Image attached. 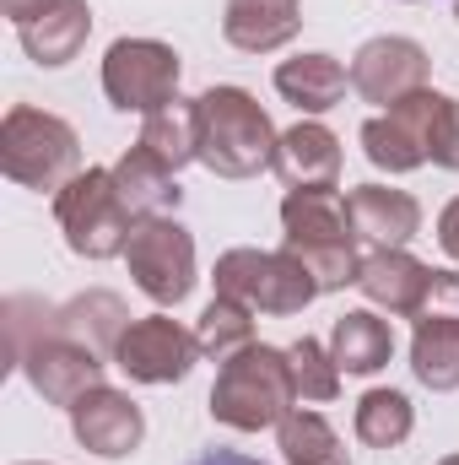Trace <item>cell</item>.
Listing matches in <instances>:
<instances>
[{
  "label": "cell",
  "mask_w": 459,
  "mask_h": 465,
  "mask_svg": "<svg viewBox=\"0 0 459 465\" xmlns=\"http://www.w3.org/2000/svg\"><path fill=\"white\" fill-rule=\"evenodd\" d=\"M298 411V379H292V357L281 347H243L217 368L211 384V417L232 433H259V428H281Z\"/></svg>",
  "instance_id": "6da1fadb"
},
{
  "label": "cell",
  "mask_w": 459,
  "mask_h": 465,
  "mask_svg": "<svg viewBox=\"0 0 459 465\" xmlns=\"http://www.w3.org/2000/svg\"><path fill=\"white\" fill-rule=\"evenodd\" d=\"M281 228H287V254L308 265L319 292H336L356 282L362 254H356V228L346 217V201L336 190H287L281 201Z\"/></svg>",
  "instance_id": "7a4b0ae2"
},
{
  "label": "cell",
  "mask_w": 459,
  "mask_h": 465,
  "mask_svg": "<svg viewBox=\"0 0 459 465\" xmlns=\"http://www.w3.org/2000/svg\"><path fill=\"white\" fill-rule=\"evenodd\" d=\"M200 104V163L217 179H254L276 163V124L243 87H211Z\"/></svg>",
  "instance_id": "3957f363"
},
{
  "label": "cell",
  "mask_w": 459,
  "mask_h": 465,
  "mask_svg": "<svg viewBox=\"0 0 459 465\" xmlns=\"http://www.w3.org/2000/svg\"><path fill=\"white\" fill-rule=\"evenodd\" d=\"M0 168L22 190L60 195L82 173V141H76V130L60 114L33 109V104H16V109H5V119H0Z\"/></svg>",
  "instance_id": "277c9868"
},
{
  "label": "cell",
  "mask_w": 459,
  "mask_h": 465,
  "mask_svg": "<svg viewBox=\"0 0 459 465\" xmlns=\"http://www.w3.org/2000/svg\"><path fill=\"white\" fill-rule=\"evenodd\" d=\"M54 223L65 232L71 254H82V260H114V254H124V243L135 232V212L119 195L114 168H82L54 195Z\"/></svg>",
  "instance_id": "5b68a950"
},
{
  "label": "cell",
  "mask_w": 459,
  "mask_h": 465,
  "mask_svg": "<svg viewBox=\"0 0 459 465\" xmlns=\"http://www.w3.org/2000/svg\"><path fill=\"white\" fill-rule=\"evenodd\" d=\"M217 292L238 298L254 314H303L319 298V282L308 276L303 260H292L287 249H228L217 260Z\"/></svg>",
  "instance_id": "8992f818"
},
{
  "label": "cell",
  "mask_w": 459,
  "mask_h": 465,
  "mask_svg": "<svg viewBox=\"0 0 459 465\" xmlns=\"http://www.w3.org/2000/svg\"><path fill=\"white\" fill-rule=\"evenodd\" d=\"M124 265L157 309H179L195 292V238L173 217H141L124 243Z\"/></svg>",
  "instance_id": "52a82bcc"
},
{
  "label": "cell",
  "mask_w": 459,
  "mask_h": 465,
  "mask_svg": "<svg viewBox=\"0 0 459 465\" xmlns=\"http://www.w3.org/2000/svg\"><path fill=\"white\" fill-rule=\"evenodd\" d=\"M179 49L157 44V38H119L103 54V93L124 114H157L179 98Z\"/></svg>",
  "instance_id": "ba28073f"
},
{
  "label": "cell",
  "mask_w": 459,
  "mask_h": 465,
  "mask_svg": "<svg viewBox=\"0 0 459 465\" xmlns=\"http://www.w3.org/2000/svg\"><path fill=\"white\" fill-rule=\"evenodd\" d=\"M444 109H449V98L433 93V87H422V93L400 98L389 114L367 119V124H362V152H367V163L384 168V173H411V168H422L427 152H433V130H438Z\"/></svg>",
  "instance_id": "9c48e42d"
},
{
  "label": "cell",
  "mask_w": 459,
  "mask_h": 465,
  "mask_svg": "<svg viewBox=\"0 0 459 465\" xmlns=\"http://www.w3.org/2000/svg\"><path fill=\"white\" fill-rule=\"evenodd\" d=\"M16 362L27 373V384L49 401V406H76L82 395H93L103 384V357L82 341H71L60 325H54V309H49V331L38 341H22L16 347Z\"/></svg>",
  "instance_id": "30bf717a"
},
{
  "label": "cell",
  "mask_w": 459,
  "mask_h": 465,
  "mask_svg": "<svg viewBox=\"0 0 459 465\" xmlns=\"http://www.w3.org/2000/svg\"><path fill=\"white\" fill-rule=\"evenodd\" d=\"M200 357V341L195 331H184L179 320L168 314H146V320H130L124 336L114 347V362L135 379V384H173L195 368Z\"/></svg>",
  "instance_id": "8fae6325"
},
{
  "label": "cell",
  "mask_w": 459,
  "mask_h": 465,
  "mask_svg": "<svg viewBox=\"0 0 459 465\" xmlns=\"http://www.w3.org/2000/svg\"><path fill=\"white\" fill-rule=\"evenodd\" d=\"M427 71H433V60H427V49L416 38L384 33V38H367L356 49V60H351V93L362 104L395 109L400 98H411V93L427 87Z\"/></svg>",
  "instance_id": "7c38bea8"
},
{
  "label": "cell",
  "mask_w": 459,
  "mask_h": 465,
  "mask_svg": "<svg viewBox=\"0 0 459 465\" xmlns=\"http://www.w3.org/2000/svg\"><path fill=\"white\" fill-rule=\"evenodd\" d=\"M71 433H76V444L93 450L98 460H124V455L141 450L146 417H141V406H135L124 390L98 384L93 395H82V401L71 406Z\"/></svg>",
  "instance_id": "4fadbf2b"
},
{
  "label": "cell",
  "mask_w": 459,
  "mask_h": 465,
  "mask_svg": "<svg viewBox=\"0 0 459 465\" xmlns=\"http://www.w3.org/2000/svg\"><path fill=\"white\" fill-rule=\"evenodd\" d=\"M356 287H362L367 303H378L400 320H416L422 303H427V287H433V265L411 260L405 249H373V254H362Z\"/></svg>",
  "instance_id": "5bb4252c"
},
{
  "label": "cell",
  "mask_w": 459,
  "mask_h": 465,
  "mask_svg": "<svg viewBox=\"0 0 459 465\" xmlns=\"http://www.w3.org/2000/svg\"><path fill=\"white\" fill-rule=\"evenodd\" d=\"M270 168L287 190H336L341 184V141L319 119H303L276 141Z\"/></svg>",
  "instance_id": "9a60e30c"
},
{
  "label": "cell",
  "mask_w": 459,
  "mask_h": 465,
  "mask_svg": "<svg viewBox=\"0 0 459 465\" xmlns=\"http://www.w3.org/2000/svg\"><path fill=\"white\" fill-rule=\"evenodd\" d=\"M346 217L362 243L373 249H405L416 232H422V206L416 195L405 190H389V184H356L346 195Z\"/></svg>",
  "instance_id": "2e32d148"
},
{
  "label": "cell",
  "mask_w": 459,
  "mask_h": 465,
  "mask_svg": "<svg viewBox=\"0 0 459 465\" xmlns=\"http://www.w3.org/2000/svg\"><path fill=\"white\" fill-rule=\"evenodd\" d=\"M303 27V0H228L222 11V38L243 54H270L292 44Z\"/></svg>",
  "instance_id": "e0dca14e"
},
{
  "label": "cell",
  "mask_w": 459,
  "mask_h": 465,
  "mask_svg": "<svg viewBox=\"0 0 459 465\" xmlns=\"http://www.w3.org/2000/svg\"><path fill=\"white\" fill-rule=\"evenodd\" d=\"M87 33H93L87 0H60V5H49L44 16H33V22L16 27L27 60H38V65H49V71H54V65H71V60L82 54Z\"/></svg>",
  "instance_id": "ac0fdd59"
},
{
  "label": "cell",
  "mask_w": 459,
  "mask_h": 465,
  "mask_svg": "<svg viewBox=\"0 0 459 465\" xmlns=\"http://www.w3.org/2000/svg\"><path fill=\"white\" fill-rule=\"evenodd\" d=\"M351 87V71H346L336 54H298V60H281L276 65V93L287 104H298L303 114H325L336 109Z\"/></svg>",
  "instance_id": "d6986e66"
},
{
  "label": "cell",
  "mask_w": 459,
  "mask_h": 465,
  "mask_svg": "<svg viewBox=\"0 0 459 465\" xmlns=\"http://www.w3.org/2000/svg\"><path fill=\"white\" fill-rule=\"evenodd\" d=\"M114 184H119V195H124V206H130L135 217H168V212H179V179H173V168H168L157 152H146V146H130V152L119 157Z\"/></svg>",
  "instance_id": "ffe728a7"
},
{
  "label": "cell",
  "mask_w": 459,
  "mask_h": 465,
  "mask_svg": "<svg viewBox=\"0 0 459 465\" xmlns=\"http://www.w3.org/2000/svg\"><path fill=\"white\" fill-rule=\"evenodd\" d=\"M330 357H336L341 373H356V379L378 373V368L395 357V331H389V320H378L373 309L341 314L336 331H330Z\"/></svg>",
  "instance_id": "44dd1931"
},
{
  "label": "cell",
  "mask_w": 459,
  "mask_h": 465,
  "mask_svg": "<svg viewBox=\"0 0 459 465\" xmlns=\"http://www.w3.org/2000/svg\"><path fill=\"white\" fill-rule=\"evenodd\" d=\"M54 325H60L71 341L93 347L98 357H114L119 336H124V325H130V314H124V303H119L114 292H87V298L54 309Z\"/></svg>",
  "instance_id": "7402d4cb"
},
{
  "label": "cell",
  "mask_w": 459,
  "mask_h": 465,
  "mask_svg": "<svg viewBox=\"0 0 459 465\" xmlns=\"http://www.w3.org/2000/svg\"><path fill=\"white\" fill-rule=\"evenodd\" d=\"M141 146L157 152L173 173H179L184 163H195V157H200V104L173 98L168 109L146 114V124H141Z\"/></svg>",
  "instance_id": "603a6c76"
},
{
  "label": "cell",
  "mask_w": 459,
  "mask_h": 465,
  "mask_svg": "<svg viewBox=\"0 0 459 465\" xmlns=\"http://www.w3.org/2000/svg\"><path fill=\"white\" fill-rule=\"evenodd\" d=\"M411 373L438 395L459 390V320H416Z\"/></svg>",
  "instance_id": "cb8c5ba5"
},
{
  "label": "cell",
  "mask_w": 459,
  "mask_h": 465,
  "mask_svg": "<svg viewBox=\"0 0 459 465\" xmlns=\"http://www.w3.org/2000/svg\"><path fill=\"white\" fill-rule=\"evenodd\" d=\"M416 428V411L400 390H367L356 401V439L373 450H400Z\"/></svg>",
  "instance_id": "d4e9b609"
},
{
  "label": "cell",
  "mask_w": 459,
  "mask_h": 465,
  "mask_svg": "<svg viewBox=\"0 0 459 465\" xmlns=\"http://www.w3.org/2000/svg\"><path fill=\"white\" fill-rule=\"evenodd\" d=\"M195 341H200V357H217V362L238 357L243 347H254V309H243L238 298H222L217 292L206 303L200 325H195Z\"/></svg>",
  "instance_id": "484cf974"
},
{
  "label": "cell",
  "mask_w": 459,
  "mask_h": 465,
  "mask_svg": "<svg viewBox=\"0 0 459 465\" xmlns=\"http://www.w3.org/2000/svg\"><path fill=\"white\" fill-rule=\"evenodd\" d=\"M281 455H287V465H351L336 428L319 411H303V406L281 422Z\"/></svg>",
  "instance_id": "4316f807"
},
{
  "label": "cell",
  "mask_w": 459,
  "mask_h": 465,
  "mask_svg": "<svg viewBox=\"0 0 459 465\" xmlns=\"http://www.w3.org/2000/svg\"><path fill=\"white\" fill-rule=\"evenodd\" d=\"M287 357H292L298 401H336V395H341V368H336L330 347H319L314 336H303V341L287 347Z\"/></svg>",
  "instance_id": "83f0119b"
},
{
  "label": "cell",
  "mask_w": 459,
  "mask_h": 465,
  "mask_svg": "<svg viewBox=\"0 0 459 465\" xmlns=\"http://www.w3.org/2000/svg\"><path fill=\"white\" fill-rule=\"evenodd\" d=\"M416 320H459V271H433V287Z\"/></svg>",
  "instance_id": "f1b7e54d"
},
{
  "label": "cell",
  "mask_w": 459,
  "mask_h": 465,
  "mask_svg": "<svg viewBox=\"0 0 459 465\" xmlns=\"http://www.w3.org/2000/svg\"><path fill=\"white\" fill-rule=\"evenodd\" d=\"M438 168H454L459 173V104L449 98V109L438 119V130H433V152H427Z\"/></svg>",
  "instance_id": "f546056e"
},
{
  "label": "cell",
  "mask_w": 459,
  "mask_h": 465,
  "mask_svg": "<svg viewBox=\"0 0 459 465\" xmlns=\"http://www.w3.org/2000/svg\"><path fill=\"white\" fill-rule=\"evenodd\" d=\"M438 243H444V254L459 265V195L444 206V217H438Z\"/></svg>",
  "instance_id": "4dcf8cb0"
},
{
  "label": "cell",
  "mask_w": 459,
  "mask_h": 465,
  "mask_svg": "<svg viewBox=\"0 0 459 465\" xmlns=\"http://www.w3.org/2000/svg\"><path fill=\"white\" fill-rule=\"evenodd\" d=\"M49 5H60V0H0V11L22 27V22H33V16H44Z\"/></svg>",
  "instance_id": "1f68e13d"
},
{
  "label": "cell",
  "mask_w": 459,
  "mask_h": 465,
  "mask_svg": "<svg viewBox=\"0 0 459 465\" xmlns=\"http://www.w3.org/2000/svg\"><path fill=\"white\" fill-rule=\"evenodd\" d=\"M190 465H265V460H249V455H238V450H206V455H195Z\"/></svg>",
  "instance_id": "d6a6232c"
},
{
  "label": "cell",
  "mask_w": 459,
  "mask_h": 465,
  "mask_svg": "<svg viewBox=\"0 0 459 465\" xmlns=\"http://www.w3.org/2000/svg\"><path fill=\"white\" fill-rule=\"evenodd\" d=\"M438 465H459V455H449V460H438Z\"/></svg>",
  "instance_id": "836d02e7"
},
{
  "label": "cell",
  "mask_w": 459,
  "mask_h": 465,
  "mask_svg": "<svg viewBox=\"0 0 459 465\" xmlns=\"http://www.w3.org/2000/svg\"><path fill=\"white\" fill-rule=\"evenodd\" d=\"M454 16H459V0H454Z\"/></svg>",
  "instance_id": "e575fe53"
}]
</instances>
